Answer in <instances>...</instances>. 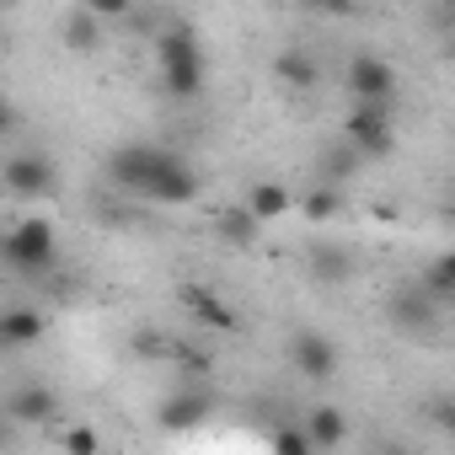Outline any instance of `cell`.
I'll return each mask as SVG.
<instances>
[{
  "mask_svg": "<svg viewBox=\"0 0 455 455\" xmlns=\"http://www.w3.org/2000/svg\"><path fill=\"white\" fill-rule=\"evenodd\" d=\"M102 33H108V28H102L86 6H76V12L60 22V44H65L70 54H97V49H102Z\"/></svg>",
  "mask_w": 455,
  "mask_h": 455,
  "instance_id": "e0dca14e",
  "label": "cell"
},
{
  "mask_svg": "<svg viewBox=\"0 0 455 455\" xmlns=\"http://www.w3.org/2000/svg\"><path fill=\"white\" fill-rule=\"evenodd\" d=\"M418 290H428L439 306H450V300H455V258H450V252H434L428 268L418 274Z\"/></svg>",
  "mask_w": 455,
  "mask_h": 455,
  "instance_id": "7402d4cb",
  "label": "cell"
},
{
  "mask_svg": "<svg viewBox=\"0 0 455 455\" xmlns=\"http://www.w3.org/2000/svg\"><path fill=\"white\" fill-rule=\"evenodd\" d=\"M343 145L359 161H386L396 150V129H391V102H354V113L343 118Z\"/></svg>",
  "mask_w": 455,
  "mask_h": 455,
  "instance_id": "7a4b0ae2",
  "label": "cell"
},
{
  "mask_svg": "<svg viewBox=\"0 0 455 455\" xmlns=\"http://www.w3.org/2000/svg\"><path fill=\"white\" fill-rule=\"evenodd\" d=\"M0 182H6L12 198H49L60 182V166L44 150H17V156L0 161Z\"/></svg>",
  "mask_w": 455,
  "mask_h": 455,
  "instance_id": "3957f363",
  "label": "cell"
},
{
  "mask_svg": "<svg viewBox=\"0 0 455 455\" xmlns=\"http://www.w3.org/2000/svg\"><path fill=\"white\" fill-rule=\"evenodd\" d=\"M300 428L311 434V450H338V444L348 439V418H343V407H332V402H316Z\"/></svg>",
  "mask_w": 455,
  "mask_h": 455,
  "instance_id": "9a60e30c",
  "label": "cell"
},
{
  "mask_svg": "<svg viewBox=\"0 0 455 455\" xmlns=\"http://www.w3.org/2000/svg\"><path fill=\"white\" fill-rule=\"evenodd\" d=\"M444 311H450V306H439L428 290H418V279L396 284V295H391V306H386L391 327H396V332H407V338H428V332L444 322Z\"/></svg>",
  "mask_w": 455,
  "mask_h": 455,
  "instance_id": "5b68a950",
  "label": "cell"
},
{
  "mask_svg": "<svg viewBox=\"0 0 455 455\" xmlns=\"http://www.w3.org/2000/svg\"><path fill=\"white\" fill-rule=\"evenodd\" d=\"M274 450H279V455H311V434H306L300 423H290V428L274 434Z\"/></svg>",
  "mask_w": 455,
  "mask_h": 455,
  "instance_id": "d4e9b609",
  "label": "cell"
},
{
  "mask_svg": "<svg viewBox=\"0 0 455 455\" xmlns=\"http://www.w3.org/2000/svg\"><path fill=\"white\" fill-rule=\"evenodd\" d=\"M54 258H60V236H54V220H44V214H28L12 231H0V263L22 279H44L54 268Z\"/></svg>",
  "mask_w": 455,
  "mask_h": 455,
  "instance_id": "6da1fadb",
  "label": "cell"
},
{
  "mask_svg": "<svg viewBox=\"0 0 455 455\" xmlns=\"http://www.w3.org/2000/svg\"><path fill=\"white\" fill-rule=\"evenodd\" d=\"M172 150L166 145H118L108 161H102V172H108V182L118 188V193H145V182L161 172V161H166Z\"/></svg>",
  "mask_w": 455,
  "mask_h": 455,
  "instance_id": "277c9868",
  "label": "cell"
},
{
  "mask_svg": "<svg viewBox=\"0 0 455 455\" xmlns=\"http://www.w3.org/2000/svg\"><path fill=\"white\" fill-rule=\"evenodd\" d=\"M295 209H300L311 225H327V220H338V209H343V193H338V182H316L311 193H300V198H295Z\"/></svg>",
  "mask_w": 455,
  "mask_h": 455,
  "instance_id": "44dd1931",
  "label": "cell"
},
{
  "mask_svg": "<svg viewBox=\"0 0 455 455\" xmlns=\"http://www.w3.org/2000/svg\"><path fill=\"white\" fill-rule=\"evenodd\" d=\"M188 60H209L198 28H193V22H166V28H156V70H172V65H188Z\"/></svg>",
  "mask_w": 455,
  "mask_h": 455,
  "instance_id": "7c38bea8",
  "label": "cell"
},
{
  "mask_svg": "<svg viewBox=\"0 0 455 455\" xmlns=\"http://www.w3.org/2000/svg\"><path fill=\"white\" fill-rule=\"evenodd\" d=\"M300 6H306L311 17H327V22H338V17H354V12H359V0H300Z\"/></svg>",
  "mask_w": 455,
  "mask_h": 455,
  "instance_id": "484cf974",
  "label": "cell"
},
{
  "mask_svg": "<svg viewBox=\"0 0 455 455\" xmlns=\"http://www.w3.org/2000/svg\"><path fill=\"white\" fill-rule=\"evenodd\" d=\"M177 306H182L198 327H209V332H242V316L225 306L214 290H204V284H182V290H177Z\"/></svg>",
  "mask_w": 455,
  "mask_h": 455,
  "instance_id": "30bf717a",
  "label": "cell"
},
{
  "mask_svg": "<svg viewBox=\"0 0 455 455\" xmlns=\"http://www.w3.org/2000/svg\"><path fill=\"white\" fill-rule=\"evenodd\" d=\"M214 231H220L225 247H242V252H247V247L263 242V220H258L247 204H231V209H220V214H214Z\"/></svg>",
  "mask_w": 455,
  "mask_h": 455,
  "instance_id": "5bb4252c",
  "label": "cell"
},
{
  "mask_svg": "<svg viewBox=\"0 0 455 455\" xmlns=\"http://www.w3.org/2000/svg\"><path fill=\"white\" fill-rule=\"evenodd\" d=\"M12 439H17V423H12V418H6V407H0V450H6V444H12Z\"/></svg>",
  "mask_w": 455,
  "mask_h": 455,
  "instance_id": "f1b7e54d",
  "label": "cell"
},
{
  "mask_svg": "<svg viewBox=\"0 0 455 455\" xmlns=\"http://www.w3.org/2000/svg\"><path fill=\"white\" fill-rule=\"evenodd\" d=\"M81 6L102 22V28H118V22H129V12H134V0H81Z\"/></svg>",
  "mask_w": 455,
  "mask_h": 455,
  "instance_id": "cb8c5ba5",
  "label": "cell"
},
{
  "mask_svg": "<svg viewBox=\"0 0 455 455\" xmlns=\"http://www.w3.org/2000/svg\"><path fill=\"white\" fill-rule=\"evenodd\" d=\"M311 274H316V284L343 290V284L354 279V258H348L338 242H316V247H311Z\"/></svg>",
  "mask_w": 455,
  "mask_h": 455,
  "instance_id": "d6986e66",
  "label": "cell"
},
{
  "mask_svg": "<svg viewBox=\"0 0 455 455\" xmlns=\"http://www.w3.org/2000/svg\"><path fill=\"white\" fill-rule=\"evenodd\" d=\"M290 364H295V375H300V380L322 386V380H332V375L343 370V354H338V343H332L327 332L300 327V332L290 338Z\"/></svg>",
  "mask_w": 455,
  "mask_h": 455,
  "instance_id": "8992f818",
  "label": "cell"
},
{
  "mask_svg": "<svg viewBox=\"0 0 455 455\" xmlns=\"http://www.w3.org/2000/svg\"><path fill=\"white\" fill-rule=\"evenodd\" d=\"M242 204H247V209H252L263 225H274V220H284V214L295 209V193H290L284 182H252Z\"/></svg>",
  "mask_w": 455,
  "mask_h": 455,
  "instance_id": "ffe728a7",
  "label": "cell"
},
{
  "mask_svg": "<svg viewBox=\"0 0 455 455\" xmlns=\"http://www.w3.org/2000/svg\"><path fill=\"white\" fill-rule=\"evenodd\" d=\"M44 332H49V316L38 306H6V311H0V348H6V354L44 343Z\"/></svg>",
  "mask_w": 455,
  "mask_h": 455,
  "instance_id": "4fadbf2b",
  "label": "cell"
},
{
  "mask_svg": "<svg viewBox=\"0 0 455 455\" xmlns=\"http://www.w3.org/2000/svg\"><path fill=\"white\" fill-rule=\"evenodd\" d=\"M0 6H17V0H0Z\"/></svg>",
  "mask_w": 455,
  "mask_h": 455,
  "instance_id": "f546056e",
  "label": "cell"
},
{
  "mask_svg": "<svg viewBox=\"0 0 455 455\" xmlns=\"http://www.w3.org/2000/svg\"><path fill=\"white\" fill-rule=\"evenodd\" d=\"M140 198H150V204H166V209H182V204H193L198 198V172L172 150L166 161H161V172L145 182V193Z\"/></svg>",
  "mask_w": 455,
  "mask_h": 455,
  "instance_id": "9c48e42d",
  "label": "cell"
},
{
  "mask_svg": "<svg viewBox=\"0 0 455 455\" xmlns=\"http://www.w3.org/2000/svg\"><path fill=\"white\" fill-rule=\"evenodd\" d=\"M343 86L354 92V102H391L396 97V70L380 54H354L343 70Z\"/></svg>",
  "mask_w": 455,
  "mask_h": 455,
  "instance_id": "52a82bcc",
  "label": "cell"
},
{
  "mask_svg": "<svg viewBox=\"0 0 455 455\" xmlns=\"http://www.w3.org/2000/svg\"><path fill=\"white\" fill-rule=\"evenodd\" d=\"M204 86H209V60H188V65L161 70V92H166L172 102H198Z\"/></svg>",
  "mask_w": 455,
  "mask_h": 455,
  "instance_id": "2e32d148",
  "label": "cell"
},
{
  "mask_svg": "<svg viewBox=\"0 0 455 455\" xmlns=\"http://www.w3.org/2000/svg\"><path fill=\"white\" fill-rule=\"evenodd\" d=\"M0 407H6V418H12L17 428H22V423H28V428H44V423H54V418L65 412V407H60V391L44 386V380H22Z\"/></svg>",
  "mask_w": 455,
  "mask_h": 455,
  "instance_id": "ba28073f",
  "label": "cell"
},
{
  "mask_svg": "<svg viewBox=\"0 0 455 455\" xmlns=\"http://www.w3.org/2000/svg\"><path fill=\"white\" fill-rule=\"evenodd\" d=\"M12 129H17V108H12V102H6V97H0V140H6V134H12Z\"/></svg>",
  "mask_w": 455,
  "mask_h": 455,
  "instance_id": "83f0119b",
  "label": "cell"
},
{
  "mask_svg": "<svg viewBox=\"0 0 455 455\" xmlns=\"http://www.w3.org/2000/svg\"><path fill=\"white\" fill-rule=\"evenodd\" d=\"M65 450H76V455H97V450H102V434H97V428H65Z\"/></svg>",
  "mask_w": 455,
  "mask_h": 455,
  "instance_id": "4316f807",
  "label": "cell"
},
{
  "mask_svg": "<svg viewBox=\"0 0 455 455\" xmlns=\"http://www.w3.org/2000/svg\"><path fill=\"white\" fill-rule=\"evenodd\" d=\"M209 412H214V396H209V391H198V386H182V391H172V396L161 402L156 423H161L166 434H188V428H198Z\"/></svg>",
  "mask_w": 455,
  "mask_h": 455,
  "instance_id": "8fae6325",
  "label": "cell"
},
{
  "mask_svg": "<svg viewBox=\"0 0 455 455\" xmlns=\"http://www.w3.org/2000/svg\"><path fill=\"white\" fill-rule=\"evenodd\" d=\"M172 348H177V338L161 332V327H134L129 332V354L145 359V364H172Z\"/></svg>",
  "mask_w": 455,
  "mask_h": 455,
  "instance_id": "603a6c76",
  "label": "cell"
},
{
  "mask_svg": "<svg viewBox=\"0 0 455 455\" xmlns=\"http://www.w3.org/2000/svg\"><path fill=\"white\" fill-rule=\"evenodd\" d=\"M274 76H279V86H290V92L322 86V65H316V54H306V49H284V54L274 60Z\"/></svg>",
  "mask_w": 455,
  "mask_h": 455,
  "instance_id": "ac0fdd59",
  "label": "cell"
}]
</instances>
